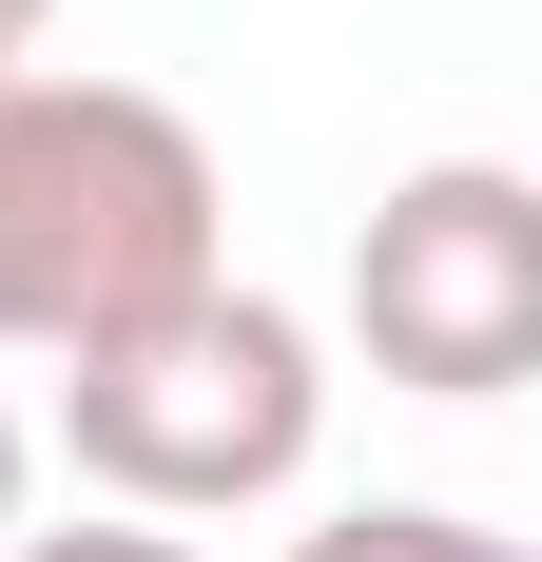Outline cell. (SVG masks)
I'll return each instance as SVG.
<instances>
[{
    "instance_id": "6da1fadb",
    "label": "cell",
    "mask_w": 542,
    "mask_h": 562,
    "mask_svg": "<svg viewBox=\"0 0 542 562\" xmlns=\"http://www.w3.org/2000/svg\"><path fill=\"white\" fill-rule=\"evenodd\" d=\"M214 291V156L136 78H0V349H116Z\"/></svg>"
},
{
    "instance_id": "7a4b0ae2",
    "label": "cell",
    "mask_w": 542,
    "mask_h": 562,
    "mask_svg": "<svg viewBox=\"0 0 542 562\" xmlns=\"http://www.w3.org/2000/svg\"><path fill=\"white\" fill-rule=\"evenodd\" d=\"M310 427H329L310 311H271V291H233V272L174 291L156 330H116V349L58 369V447H78V485L136 505V524H233V505H271V485L310 465Z\"/></svg>"
},
{
    "instance_id": "3957f363",
    "label": "cell",
    "mask_w": 542,
    "mask_h": 562,
    "mask_svg": "<svg viewBox=\"0 0 542 562\" xmlns=\"http://www.w3.org/2000/svg\"><path fill=\"white\" fill-rule=\"evenodd\" d=\"M349 330H369L387 389H427V407L523 389V369H542V194L504 156L387 175V214L349 233Z\"/></svg>"
},
{
    "instance_id": "277c9868",
    "label": "cell",
    "mask_w": 542,
    "mask_h": 562,
    "mask_svg": "<svg viewBox=\"0 0 542 562\" xmlns=\"http://www.w3.org/2000/svg\"><path fill=\"white\" fill-rule=\"evenodd\" d=\"M291 562H523V543H504V524H465V505H329Z\"/></svg>"
},
{
    "instance_id": "5b68a950",
    "label": "cell",
    "mask_w": 542,
    "mask_h": 562,
    "mask_svg": "<svg viewBox=\"0 0 542 562\" xmlns=\"http://www.w3.org/2000/svg\"><path fill=\"white\" fill-rule=\"evenodd\" d=\"M0 562H194V543L116 505V524H0Z\"/></svg>"
},
{
    "instance_id": "8992f818",
    "label": "cell",
    "mask_w": 542,
    "mask_h": 562,
    "mask_svg": "<svg viewBox=\"0 0 542 562\" xmlns=\"http://www.w3.org/2000/svg\"><path fill=\"white\" fill-rule=\"evenodd\" d=\"M58 40V0H0V78H20V58H39Z\"/></svg>"
},
{
    "instance_id": "52a82bcc",
    "label": "cell",
    "mask_w": 542,
    "mask_h": 562,
    "mask_svg": "<svg viewBox=\"0 0 542 562\" xmlns=\"http://www.w3.org/2000/svg\"><path fill=\"white\" fill-rule=\"evenodd\" d=\"M0 524H20V407H0Z\"/></svg>"
}]
</instances>
